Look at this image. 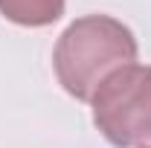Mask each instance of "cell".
<instances>
[{
	"instance_id": "6da1fadb",
	"label": "cell",
	"mask_w": 151,
	"mask_h": 148,
	"mask_svg": "<svg viewBox=\"0 0 151 148\" xmlns=\"http://www.w3.org/2000/svg\"><path fill=\"white\" fill-rule=\"evenodd\" d=\"M137 61V38L111 15H84L73 20L55 44L52 67L58 84L73 99L90 102L96 87L119 67Z\"/></svg>"
},
{
	"instance_id": "7a4b0ae2",
	"label": "cell",
	"mask_w": 151,
	"mask_h": 148,
	"mask_svg": "<svg viewBox=\"0 0 151 148\" xmlns=\"http://www.w3.org/2000/svg\"><path fill=\"white\" fill-rule=\"evenodd\" d=\"M93 125L116 148H134L151 142V67L125 64L113 70L93 99Z\"/></svg>"
},
{
	"instance_id": "3957f363",
	"label": "cell",
	"mask_w": 151,
	"mask_h": 148,
	"mask_svg": "<svg viewBox=\"0 0 151 148\" xmlns=\"http://www.w3.org/2000/svg\"><path fill=\"white\" fill-rule=\"evenodd\" d=\"M67 0H0V15L18 26H50L64 15Z\"/></svg>"
},
{
	"instance_id": "277c9868",
	"label": "cell",
	"mask_w": 151,
	"mask_h": 148,
	"mask_svg": "<svg viewBox=\"0 0 151 148\" xmlns=\"http://www.w3.org/2000/svg\"><path fill=\"white\" fill-rule=\"evenodd\" d=\"M142 148H151V145H142Z\"/></svg>"
}]
</instances>
